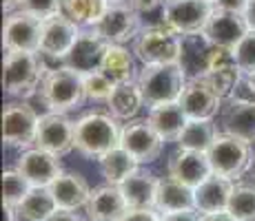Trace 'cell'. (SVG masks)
Listing matches in <instances>:
<instances>
[{
    "instance_id": "cell-1",
    "label": "cell",
    "mask_w": 255,
    "mask_h": 221,
    "mask_svg": "<svg viewBox=\"0 0 255 221\" xmlns=\"http://www.w3.org/2000/svg\"><path fill=\"white\" fill-rule=\"evenodd\" d=\"M47 73L45 58L33 51H4L2 86L11 100L38 97L42 77Z\"/></svg>"
},
{
    "instance_id": "cell-2",
    "label": "cell",
    "mask_w": 255,
    "mask_h": 221,
    "mask_svg": "<svg viewBox=\"0 0 255 221\" xmlns=\"http://www.w3.org/2000/svg\"><path fill=\"white\" fill-rule=\"evenodd\" d=\"M38 100L49 113H67L82 109L87 102L85 93V75L73 71L69 67H53L47 69L42 77Z\"/></svg>"
},
{
    "instance_id": "cell-3",
    "label": "cell",
    "mask_w": 255,
    "mask_h": 221,
    "mask_svg": "<svg viewBox=\"0 0 255 221\" xmlns=\"http://www.w3.org/2000/svg\"><path fill=\"white\" fill-rule=\"evenodd\" d=\"M109 111H91L76 120V150L89 159H100L120 146L122 126Z\"/></svg>"
},
{
    "instance_id": "cell-4",
    "label": "cell",
    "mask_w": 255,
    "mask_h": 221,
    "mask_svg": "<svg viewBox=\"0 0 255 221\" xmlns=\"http://www.w3.org/2000/svg\"><path fill=\"white\" fill-rule=\"evenodd\" d=\"M186 73L180 62L171 65H149L142 67L138 73V84L142 88L146 106L164 104V102H178L186 84Z\"/></svg>"
},
{
    "instance_id": "cell-5",
    "label": "cell",
    "mask_w": 255,
    "mask_h": 221,
    "mask_svg": "<svg viewBox=\"0 0 255 221\" xmlns=\"http://www.w3.org/2000/svg\"><path fill=\"white\" fill-rule=\"evenodd\" d=\"M180 49H182V33L169 24H158V27H142L131 51L135 53L142 67H149L178 62Z\"/></svg>"
},
{
    "instance_id": "cell-6",
    "label": "cell",
    "mask_w": 255,
    "mask_h": 221,
    "mask_svg": "<svg viewBox=\"0 0 255 221\" xmlns=\"http://www.w3.org/2000/svg\"><path fill=\"white\" fill-rule=\"evenodd\" d=\"M251 146L253 144L240 140V137L220 131V135L215 137V142L207 150L213 173L220 177H227L231 181L242 179L249 173V168L253 164V157H255Z\"/></svg>"
},
{
    "instance_id": "cell-7",
    "label": "cell",
    "mask_w": 255,
    "mask_h": 221,
    "mask_svg": "<svg viewBox=\"0 0 255 221\" xmlns=\"http://www.w3.org/2000/svg\"><path fill=\"white\" fill-rule=\"evenodd\" d=\"M40 115L27 100H11L2 109V142L7 148L27 150L36 146Z\"/></svg>"
},
{
    "instance_id": "cell-8",
    "label": "cell",
    "mask_w": 255,
    "mask_h": 221,
    "mask_svg": "<svg viewBox=\"0 0 255 221\" xmlns=\"http://www.w3.org/2000/svg\"><path fill=\"white\" fill-rule=\"evenodd\" d=\"M220 129L222 133L255 144V95L249 88L247 80L240 82L233 97L224 102L220 111Z\"/></svg>"
},
{
    "instance_id": "cell-9",
    "label": "cell",
    "mask_w": 255,
    "mask_h": 221,
    "mask_svg": "<svg viewBox=\"0 0 255 221\" xmlns=\"http://www.w3.org/2000/svg\"><path fill=\"white\" fill-rule=\"evenodd\" d=\"M82 27H78L73 20H69L62 13L47 18L42 22V40H40V56L45 58L47 69L65 67V58L76 44Z\"/></svg>"
},
{
    "instance_id": "cell-10",
    "label": "cell",
    "mask_w": 255,
    "mask_h": 221,
    "mask_svg": "<svg viewBox=\"0 0 255 221\" xmlns=\"http://www.w3.org/2000/svg\"><path fill=\"white\" fill-rule=\"evenodd\" d=\"M93 29L109 44H127L138 38V33L142 31V20L131 0H120L107 7L105 16Z\"/></svg>"
},
{
    "instance_id": "cell-11",
    "label": "cell",
    "mask_w": 255,
    "mask_h": 221,
    "mask_svg": "<svg viewBox=\"0 0 255 221\" xmlns=\"http://www.w3.org/2000/svg\"><path fill=\"white\" fill-rule=\"evenodd\" d=\"M42 18L16 9L7 13L2 24V47L4 51H40L42 40Z\"/></svg>"
},
{
    "instance_id": "cell-12",
    "label": "cell",
    "mask_w": 255,
    "mask_h": 221,
    "mask_svg": "<svg viewBox=\"0 0 255 221\" xmlns=\"http://www.w3.org/2000/svg\"><path fill=\"white\" fill-rule=\"evenodd\" d=\"M120 146L125 150H129L142 166V164H151V161L158 159L164 148V140L151 126L149 117H135V120L122 124Z\"/></svg>"
},
{
    "instance_id": "cell-13",
    "label": "cell",
    "mask_w": 255,
    "mask_h": 221,
    "mask_svg": "<svg viewBox=\"0 0 255 221\" xmlns=\"http://www.w3.org/2000/svg\"><path fill=\"white\" fill-rule=\"evenodd\" d=\"M36 146L49 153L65 157L76 148V122L67 113H45L40 115L36 133Z\"/></svg>"
},
{
    "instance_id": "cell-14",
    "label": "cell",
    "mask_w": 255,
    "mask_h": 221,
    "mask_svg": "<svg viewBox=\"0 0 255 221\" xmlns=\"http://www.w3.org/2000/svg\"><path fill=\"white\" fill-rule=\"evenodd\" d=\"M180 106L184 109L189 120H213L220 115L224 100L218 95L207 77H191L186 80L184 91L180 95Z\"/></svg>"
},
{
    "instance_id": "cell-15",
    "label": "cell",
    "mask_w": 255,
    "mask_h": 221,
    "mask_svg": "<svg viewBox=\"0 0 255 221\" xmlns=\"http://www.w3.org/2000/svg\"><path fill=\"white\" fill-rule=\"evenodd\" d=\"M111 44L100 36L93 27H87L80 31L76 44L71 47V51L67 53L65 58V67L78 71L80 75H87V73L100 71L102 62H105V56L109 51Z\"/></svg>"
},
{
    "instance_id": "cell-16",
    "label": "cell",
    "mask_w": 255,
    "mask_h": 221,
    "mask_svg": "<svg viewBox=\"0 0 255 221\" xmlns=\"http://www.w3.org/2000/svg\"><path fill=\"white\" fill-rule=\"evenodd\" d=\"M16 168L31 181L33 188H49L58 177L65 173L60 157L49 153V150L38 148V146L22 150V153L18 155Z\"/></svg>"
},
{
    "instance_id": "cell-17",
    "label": "cell",
    "mask_w": 255,
    "mask_h": 221,
    "mask_svg": "<svg viewBox=\"0 0 255 221\" xmlns=\"http://www.w3.org/2000/svg\"><path fill=\"white\" fill-rule=\"evenodd\" d=\"M166 173H169V177L178 179L180 184L195 190L200 184H204V181L213 175V168H211V159L207 153H202V150L178 148L169 157Z\"/></svg>"
},
{
    "instance_id": "cell-18",
    "label": "cell",
    "mask_w": 255,
    "mask_h": 221,
    "mask_svg": "<svg viewBox=\"0 0 255 221\" xmlns=\"http://www.w3.org/2000/svg\"><path fill=\"white\" fill-rule=\"evenodd\" d=\"M213 9L215 4L207 0H166V24L182 36L204 31Z\"/></svg>"
},
{
    "instance_id": "cell-19",
    "label": "cell",
    "mask_w": 255,
    "mask_h": 221,
    "mask_svg": "<svg viewBox=\"0 0 255 221\" xmlns=\"http://www.w3.org/2000/svg\"><path fill=\"white\" fill-rule=\"evenodd\" d=\"M251 31L249 29V22L244 18V13H235V11H227V9H213L207 27H204V36L209 38L215 47L222 49H233L240 44L247 33Z\"/></svg>"
},
{
    "instance_id": "cell-20",
    "label": "cell",
    "mask_w": 255,
    "mask_h": 221,
    "mask_svg": "<svg viewBox=\"0 0 255 221\" xmlns=\"http://www.w3.org/2000/svg\"><path fill=\"white\" fill-rule=\"evenodd\" d=\"M129 210L131 208L122 195V188L107 181L91 190V197L85 206V213L91 221H122Z\"/></svg>"
},
{
    "instance_id": "cell-21",
    "label": "cell",
    "mask_w": 255,
    "mask_h": 221,
    "mask_svg": "<svg viewBox=\"0 0 255 221\" xmlns=\"http://www.w3.org/2000/svg\"><path fill=\"white\" fill-rule=\"evenodd\" d=\"M215 44L204 36V31L198 33H184L182 36V49H180V67L184 69L186 77H204L213 62Z\"/></svg>"
},
{
    "instance_id": "cell-22",
    "label": "cell",
    "mask_w": 255,
    "mask_h": 221,
    "mask_svg": "<svg viewBox=\"0 0 255 221\" xmlns=\"http://www.w3.org/2000/svg\"><path fill=\"white\" fill-rule=\"evenodd\" d=\"M204 77H207L209 84L218 91V95L227 102L229 97H233V93L238 91L240 82L244 80V73L240 71L231 49L218 47L215 49L213 62H211V67H209V71Z\"/></svg>"
},
{
    "instance_id": "cell-23",
    "label": "cell",
    "mask_w": 255,
    "mask_h": 221,
    "mask_svg": "<svg viewBox=\"0 0 255 221\" xmlns=\"http://www.w3.org/2000/svg\"><path fill=\"white\" fill-rule=\"evenodd\" d=\"M233 188L235 181L213 173L204 184H200L195 188V210L200 215H215L229 210Z\"/></svg>"
},
{
    "instance_id": "cell-24",
    "label": "cell",
    "mask_w": 255,
    "mask_h": 221,
    "mask_svg": "<svg viewBox=\"0 0 255 221\" xmlns=\"http://www.w3.org/2000/svg\"><path fill=\"white\" fill-rule=\"evenodd\" d=\"M49 188L60 210H80L91 197V188L85 177L80 173H69V170H65Z\"/></svg>"
},
{
    "instance_id": "cell-25",
    "label": "cell",
    "mask_w": 255,
    "mask_h": 221,
    "mask_svg": "<svg viewBox=\"0 0 255 221\" xmlns=\"http://www.w3.org/2000/svg\"><path fill=\"white\" fill-rule=\"evenodd\" d=\"M195 208V190L180 184L173 177H160L158 195H155V210L160 215L180 213V210Z\"/></svg>"
},
{
    "instance_id": "cell-26",
    "label": "cell",
    "mask_w": 255,
    "mask_h": 221,
    "mask_svg": "<svg viewBox=\"0 0 255 221\" xmlns=\"http://www.w3.org/2000/svg\"><path fill=\"white\" fill-rule=\"evenodd\" d=\"M160 177H155L149 170H135L125 184L120 186L122 195H125L127 204L131 210L142 208H155V195H158Z\"/></svg>"
},
{
    "instance_id": "cell-27",
    "label": "cell",
    "mask_w": 255,
    "mask_h": 221,
    "mask_svg": "<svg viewBox=\"0 0 255 221\" xmlns=\"http://www.w3.org/2000/svg\"><path fill=\"white\" fill-rule=\"evenodd\" d=\"M146 106L144 95L138 82H125L116 84L111 97L107 100V111L120 122H131L140 115V111Z\"/></svg>"
},
{
    "instance_id": "cell-28",
    "label": "cell",
    "mask_w": 255,
    "mask_h": 221,
    "mask_svg": "<svg viewBox=\"0 0 255 221\" xmlns=\"http://www.w3.org/2000/svg\"><path fill=\"white\" fill-rule=\"evenodd\" d=\"M146 117H149L151 126L160 133V137L164 142H178L180 133L184 131L186 122H189L180 102H164V104L149 106Z\"/></svg>"
},
{
    "instance_id": "cell-29",
    "label": "cell",
    "mask_w": 255,
    "mask_h": 221,
    "mask_svg": "<svg viewBox=\"0 0 255 221\" xmlns=\"http://www.w3.org/2000/svg\"><path fill=\"white\" fill-rule=\"evenodd\" d=\"M135 53L129 51L125 44H111L109 51L105 56L100 71L107 77L114 80V84H125V82H135L138 80V67H135Z\"/></svg>"
},
{
    "instance_id": "cell-30",
    "label": "cell",
    "mask_w": 255,
    "mask_h": 221,
    "mask_svg": "<svg viewBox=\"0 0 255 221\" xmlns=\"http://www.w3.org/2000/svg\"><path fill=\"white\" fill-rule=\"evenodd\" d=\"M98 164H100V175L105 177V181L114 186H122L135 170H140L138 159L129 150L122 148V146H116L114 150L102 155L98 159Z\"/></svg>"
},
{
    "instance_id": "cell-31",
    "label": "cell",
    "mask_w": 255,
    "mask_h": 221,
    "mask_svg": "<svg viewBox=\"0 0 255 221\" xmlns=\"http://www.w3.org/2000/svg\"><path fill=\"white\" fill-rule=\"evenodd\" d=\"M218 135H220V131L213 124V120H189L175 144H178V148L207 153Z\"/></svg>"
},
{
    "instance_id": "cell-32",
    "label": "cell",
    "mask_w": 255,
    "mask_h": 221,
    "mask_svg": "<svg viewBox=\"0 0 255 221\" xmlns=\"http://www.w3.org/2000/svg\"><path fill=\"white\" fill-rule=\"evenodd\" d=\"M58 204L51 195V188H31V193L18 206V213L24 221H49L58 213Z\"/></svg>"
},
{
    "instance_id": "cell-33",
    "label": "cell",
    "mask_w": 255,
    "mask_h": 221,
    "mask_svg": "<svg viewBox=\"0 0 255 221\" xmlns=\"http://www.w3.org/2000/svg\"><path fill=\"white\" fill-rule=\"evenodd\" d=\"M109 4L105 0H62L60 13L73 20L78 27H96L98 20L105 16Z\"/></svg>"
},
{
    "instance_id": "cell-34",
    "label": "cell",
    "mask_w": 255,
    "mask_h": 221,
    "mask_svg": "<svg viewBox=\"0 0 255 221\" xmlns=\"http://www.w3.org/2000/svg\"><path fill=\"white\" fill-rule=\"evenodd\" d=\"M31 188H33L31 181H29L16 166L2 170V204L4 206L18 208L24 201V197L31 193Z\"/></svg>"
},
{
    "instance_id": "cell-35",
    "label": "cell",
    "mask_w": 255,
    "mask_h": 221,
    "mask_svg": "<svg viewBox=\"0 0 255 221\" xmlns=\"http://www.w3.org/2000/svg\"><path fill=\"white\" fill-rule=\"evenodd\" d=\"M229 213L240 221H255V184H235Z\"/></svg>"
},
{
    "instance_id": "cell-36",
    "label": "cell",
    "mask_w": 255,
    "mask_h": 221,
    "mask_svg": "<svg viewBox=\"0 0 255 221\" xmlns=\"http://www.w3.org/2000/svg\"><path fill=\"white\" fill-rule=\"evenodd\" d=\"M114 80L107 77L102 71H93V73H87L85 75V93H87V100L89 102H105L111 97L114 93Z\"/></svg>"
},
{
    "instance_id": "cell-37",
    "label": "cell",
    "mask_w": 255,
    "mask_h": 221,
    "mask_svg": "<svg viewBox=\"0 0 255 221\" xmlns=\"http://www.w3.org/2000/svg\"><path fill=\"white\" fill-rule=\"evenodd\" d=\"M138 11L142 27L166 24V0H131Z\"/></svg>"
},
{
    "instance_id": "cell-38",
    "label": "cell",
    "mask_w": 255,
    "mask_h": 221,
    "mask_svg": "<svg viewBox=\"0 0 255 221\" xmlns=\"http://www.w3.org/2000/svg\"><path fill=\"white\" fill-rule=\"evenodd\" d=\"M233 58H235L240 71H242L244 75L255 73V31L253 29L240 40L238 47L233 49Z\"/></svg>"
},
{
    "instance_id": "cell-39",
    "label": "cell",
    "mask_w": 255,
    "mask_h": 221,
    "mask_svg": "<svg viewBox=\"0 0 255 221\" xmlns=\"http://www.w3.org/2000/svg\"><path fill=\"white\" fill-rule=\"evenodd\" d=\"M60 7H62V0H22V4H20V9L42 18V20L60 13Z\"/></svg>"
},
{
    "instance_id": "cell-40",
    "label": "cell",
    "mask_w": 255,
    "mask_h": 221,
    "mask_svg": "<svg viewBox=\"0 0 255 221\" xmlns=\"http://www.w3.org/2000/svg\"><path fill=\"white\" fill-rule=\"evenodd\" d=\"M122 221H162V215L155 208H142V210H129L122 217Z\"/></svg>"
},
{
    "instance_id": "cell-41",
    "label": "cell",
    "mask_w": 255,
    "mask_h": 221,
    "mask_svg": "<svg viewBox=\"0 0 255 221\" xmlns=\"http://www.w3.org/2000/svg\"><path fill=\"white\" fill-rule=\"evenodd\" d=\"M204 217L195 208L191 210H180V213H169L162 215V221H202Z\"/></svg>"
},
{
    "instance_id": "cell-42",
    "label": "cell",
    "mask_w": 255,
    "mask_h": 221,
    "mask_svg": "<svg viewBox=\"0 0 255 221\" xmlns=\"http://www.w3.org/2000/svg\"><path fill=\"white\" fill-rule=\"evenodd\" d=\"M249 0H218L215 7L218 9H227V11H235V13H244L247 11Z\"/></svg>"
},
{
    "instance_id": "cell-43",
    "label": "cell",
    "mask_w": 255,
    "mask_h": 221,
    "mask_svg": "<svg viewBox=\"0 0 255 221\" xmlns=\"http://www.w3.org/2000/svg\"><path fill=\"white\" fill-rule=\"evenodd\" d=\"M49 221H91L89 217H80V215L76 213V210H58L56 215H53Z\"/></svg>"
},
{
    "instance_id": "cell-44",
    "label": "cell",
    "mask_w": 255,
    "mask_h": 221,
    "mask_svg": "<svg viewBox=\"0 0 255 221\" xmlns=\"http://www.w3.org/2000/svg\"><path fill=\"white\" fill-rule=\"evenodd\" d=\"M202 221H240L238 217H233L229 210H224V213H215V215H202Z\"/></svg>"
},
{
    "instance_id": "cell-45",
    "label": "cell",
    "mask_w": 255,
    "mask_h": 221,
    "mask_svg": "<svg viewBox=\"0 0 255 221\" xmlns=\"http://www.w3.org/2000/svg\"><path fill=\"white\" fill-rule=\"evenodd\" d=\"M244 18H247V22H249V29H253L255 31V0H249L247 11H244Z\"/></svg>"
},
{
    "instance_id": "cell-46",
    "label": "cell",
    "mask_w": 255,
    "mask_h": 221,
    "mask_svg": "<svg viewBox=\"0 0 255 221\" xmlns=\"http://www.w3.org/2000/svg\"><path fill=\"white\" fill-rule=\"evenodd\" d=\"M20 213H18V208H13V206H4V221H20Z\"/></svg>"
},
{
    "instance_id": "cell-47",
    "label": "cell",
    "mask_w": 255,
    "mask_h": 221,
    "mask_svg": "<svg viewBox=\"0 0 255 221\" xmlns=\"http://www.w3.org/2000/svg\"><path fill=\"white\" fill-rule=\"evenodd\" d=\"M20 4H22V0H2V9L7 13H11V11H16V9H20Z\"/></svg>"
},
{
    "instance_id": "cell-48",
    "label": "cell",
    "mask_w": 255,
    "mask_h": 221,
    "mask_svg": "<svg viewBox=\"0 0 255 221\" xmlns=\"http://www.w3.org/2000/svg\"><path fill=\"white\" fill-rule=\"evenodd\" d=\"M244 80H247L249 88H251V93L255 95V73H251V75H244Z\"/></svg>"
},
{
    "instance_id": "cell-49",
    "label": "cell",
    "mask_w": 255,
    "mask_h": 221,
    "mask_svg": "<svg viewBox=\"0 0 255 221\" xmlns=\"http://www.w3.org/2000/svg\"><path fill=\"white\" fill-rule=\"evenodd\" d=\"M247 177H249V181H251V184H255V157H253V164H251V168H249Z\"/></svg>"
},
{
    "instance_id": "cell-50",
    "label": "cell",
    "mask_w": 255,
    "mask_h": 221,
    "mask_svg": "<svg viewBox=\"0 0 255 221\" xmlns=\"http://www.w3.org/2000/svg\"><path fill=\"white\" fill-rule=\"evenodd\" d=\"M107 4H114V2H120V0H105Z\"/></svg>"
},
{
    "instance_id": "cell-51",
    "label": "cell",
    "mask_w": 255,
    "mask_h": 221,
    "mask_svg": "<svg viewBox=\"0 0 255 221\" xmlns=\"http://www.w3.org/2000/svg\"><path fill=\"white\" fill-rule=\"evenodd\" d=\"M207 2H211V4H218V0H207Z\"/></svg>"
}]
</instances>
